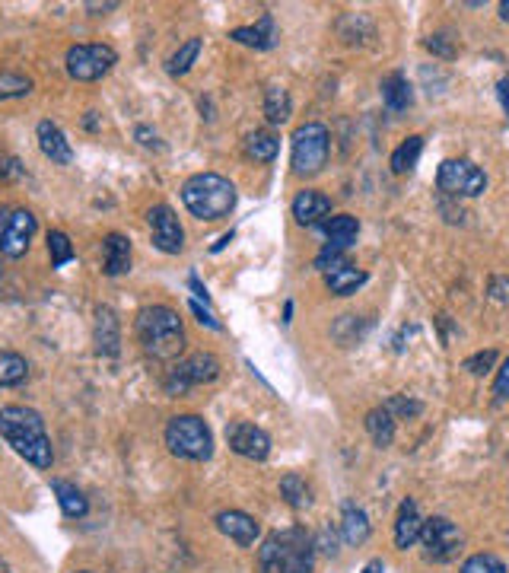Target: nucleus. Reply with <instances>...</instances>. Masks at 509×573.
Instances as JSON below:
<instances>
[{
	"label": "nucleus",
	"instance_id": "obj_1",
	"mask_svg": "<svg viewBox=\"0 0 509 573\" xmlns=\"http://www.w3.org/2000/svg\"><path fill=\"white\" fill-rule=\"evenodd\" d=\"M0 437L7 440V446H13L16 456H23L35 468H51V462H55V449H51L39 411L23 405L0 408Z\"/></svg>",
	"mask_w": 509,
	"mask_h": 573
},
{
	"label": "nucleus",
	"instance_id": "obj_2",
	"mask_svg": "<svg viewBox=\"0 0 509 573\" xmlns=\"http://www.w3.org/2000/svg\"><path fill=\"white\" fill-rule=\"evenodd\" d=\"M134 332H137L140 347H144V354L153 360H175L185 347V328H182L179 312L172 306L140 309Z\"/></svg>",
	"mask_w": 509,
	"mask_h": 573
},
{
	"label": "nucleus",
	"instance_id": "obj_3",
	"mask_svg": "<svg viewBox=\"0 0 509 573\" xmlns=\"http://www.w3.org/2000/svg\"><path fill=\"white\" fill-rule=\"evenodd\" d=\"M312 535L300 526L271 532L258 548L261 573H312Z\"/></svg>",
	"mask_w": 509,
	"mask_h": 573
},
{
	"label": "nucleus",
	"instance_id": "obj_4",
	"mask_svg": "<svg viewBox=\"0 0 509 573\" xmlns=\"http://www.w3.org/2000/svg\"><path fill=\"white\" fill-rule=\"evenodd\" d=\"M182 201L198 220H223L236 207V185L217 172H198L182 185Z\"/></svg>",
	"mask_w": 509,
	"mask_h": 573
},
{
	"label": "nucleus",
	"instance_id": "obj_5",
	"mask_svg": "<svg viewBox=\"0 0 509 573\" xmlns=\"http://www.w3.org/2000/svg\"><path fill=\"white\" fill-rule=\"evenodd\" d=\"M166 446L179 459L207 462L214 456V433H210V427L198 414H179V418L166 424Z\"/></svg>",
	"mask_w": 509,
	"mask_h": 573
},
{
	"label": "nucleus",
	"instance_id": "obj_6",
	"mask_svg": "<svg viewBox=\"0 0 509 573\" xmlns=\"http://www.w3.org/2000/svg\"><path fill=\"white\" fill-rule=\"evenodd\" d=\"M328 128L319 121L296 128L293 134V172L296 176H315L328 163Z\"/></svg>",
	"mask_w": 509,
	"mask_h": 573
},
{
	"label": "nucleus",
	"instance_id": "obj_7",
	"mask_svg": "<svg viewBox=\"0 0 509 573\" xmlns=\"http://www.w3.org/2000/svg\"><path fill=\"white\" fill-rule=\"evenodd\" d=\"M436 188L449 198H478L487 188V176L471 160H446L436 172Z\"/></svg>",
	"mask_w": 509,
	"mask_h": 573
},
{
	"label": "nucleus",
	"instance_id": "obj_8",
	"mask_svg": "<svg viewBox=\"0 0 509 573\" xmlns=\"http://www.w3.org/2000/svg\"><path fill=\"white\" fill-rule=\"evenodd\" d=\"M67 74L80 83H93L105 77L118 64V51L112 45H74L67 51Z\"/></svg>",
	"mask_w": 509,
	"mask_h": 573
},
{
	"label": "nucleus",
	"instance_id": "obj_9",
	"mask_svg": "<svg viewBox=\"0 0 509 573\" xmlns=\"http://www.w3.org/2000/svg\"><path fill=\"white\" fill-rule=\"evenodd\" d=\"M220 376V360L214 354H191L185 360H179L166 376V392L169 395H185L188 389L204 386V382H214Z\"/></svg>",
	"mask_w": 509,
	"mask_h": 573
},
{
	"label": "nucleus",
	"instance_id": "obj_10",
	"mask_svg": "<svg viewBox=\"0 0 509 573\" xmlns=\"http://www.w3.org/2000/svg\"><path fill=\"white\" fill-rule=\"evenodd\" d=\"M420 542H424V554L427 561H452L462 548V532L455 523H449L446 516H433L424 523V532H420Z\"/></svg>",
	"mask_w": 509,
	"mask_h": 573
},
{
	"label": "nucleus",
	"instance_id": "obj_11",
	"mask_svg": "<svg viewBox=\"0 0 509 573\" xmlns=\"http://www.w3.org/2000/svg\"><path fill=\"white\" fill-rule=\"evenodd\" d=\"M147 223L153 230V246L166 252V255H179L185 249V230L179 217H175V211L169 204H156L147 211Z\"/></svg>",
	"mask_w": 509,
	"mask_h": 573
},
{
	"label": "nucleus",
	"instance_id": "obj_12",
	"mask_svg": "<svg viewBox=\"0 0 509 573\" xmlns=\"http://www.w3.org/2000/svg\"><path fill=\"white\" fill-rule=\"evenodd\" d=\"M226 443L236 456L252 459V462H265L271 456V437L252 421H233L226 427Z\"/></svg>",
	"mask_w": 509,
	"mask_h": 573
},
{
	"label": "nucleus",
	"instance_id": "obj_13",
	"mask_svg": "<svg viewBox=\"0 0 509 573\" xmlns=\"http://www.w3.org/2000/svg\"><path fill=\"white\" fill-rule=\"evenodd\" d=\"M35 236V217L29 211H13L7 217L4 227V242H0V252L7 258H23L29 252V242Z\"/></svg>",
	"mask_w": 509,
	"mask_h": 573
},
{
	"label": "nucleus",
	"instance_id": "obj_14",
	"mask_svg": "<svg viewBox=\"0 0 509 573\" xmlns=\"http://www.w3.org/2000/svg\"><path fill=\"white\" fill-rule=\"evenodd\" d=\"M217 529L230 538V542H236L239 548H252L258 542L261 535V523L255 516L242 513V510H223L217 513Z\"/></svg>",
	"mask_w": 509,
	"mask_h": 573
},
{
	"label": "nucleus",
	"instance_id": "obj_15",
	"mask_svg": "<svg viewBox=\"0 0 509 573\" xmlns=\"http://www.w3.org/2000/svg\"><path fill=\"white\" fill-rule=\"evenodd\" d=\"M322 230H325V239H328L325 252H331V255H344V252L357 242L360 220H357V217H350V214H338V217H328V220L322 223Z\"/></svg>",
	"mask_w": 509,
	"mask_h": 573
},
{
	"label": "nucleus",
	"instance_id": "obj_16",
	"mask_svg": "<svg viewBox=\"0 0 509 573\" xmlns=\"http://www.w3.org/2000/svg\"><path fill=\"white\" fill-rule=\"evenodd\" d=\"M331 214V198L322 195V191H300V195L293 198V217L296 223H303V227H315V223H325Z\"/></svg>",
	"mask_w": 509,
	"mask_h": 573
},
{
	"label": "nucleus",
	"instance_id": "obj_17",
	"mask_svg": "<svg viewBox=\"0 0 509 573\" xmlns=\"http://www.w3.org/2000/svg\"><path fill=\"white\" fill-rule=\"evenodd\" d=\"M35 134H39V147H42V153L48 156L51 163L70 166V160H74V147H70V141H67L64 131L55 125V121H39Z\"/></svg>",
	"mask_w": 509,
	"mask_h": 573
},
{
	"label": "nucleus",
	"instance_id": "obj_18",
	"mask_svg": "<svg viewBox=\"0 0 509 573\" xmlns=\"http://www.w3.org/2000/svg\"><path fill=\"white\" fill-rule=\"evenodd\" d=\"M96 351L102 357H118L121 351V322L112 306L96 309Z\"/></svg>",
	"mask_w": 509,
	"mask_h": 573
},
{
	"label": "nucleus",
	"instance_id": "obj_19",
	"mask_svg": "<svg viewBox=\"0 0 509 573\" xmlns=\"http://www.w3.org/2000/svg\"><path fill=\"white\" fill-rule=\"evenodd\" d=\"M325 284L335 297H350V293H357V287L366 284V271H360L357 265H350L347 258H341V262H335L325 271Z\"/></svg>",
	"mask_w": 509,
	"mask_h": 573
},
{
	"label": "nucleus",
	"instance_id": "obj_20",
	"mask_svg": "<svg viewBox=\"0 0 509 573\" xmlns=\"http://www.w3.org/2000/svg\"><path fill=\"white\" fill-rule=\"evenodd\" d=\"M102 271L109 277H118L131 271V239L121 233H109L102 242Z\"/></svg>",
	"mask_w": 509,
	"mask_h": 573
},
{
	"label": "nucleus",
	"instance_id": "obj_21",
	"mask_svg": "<svg viewBox=\"0 0 509 573\" xmlns=\"http://www.w3.org/2000/svg\"><path fill=\"white\" fill-rule=\"evenodd\" d=\"M420 532H424V519H420V513H417V503L405 500L398 510V519H395V545L401 551H408L414 542H420Z\"/></svg>",
	"mask_w": 509,
	"mask_h": 573
},
{
	"label": "nucleus",
	"instance_id": "obj_22",
	"mask_svg": "<svg viewBox=\"0 0 509 573\" xmlns=\"http://www.w3.org/2000/svg\"><path fill=\"white\" fill-rule=\"evenodd\" d=\"M230 39L239 42V45H249V48H274V42H277V23H274V16H261L255 26L233 29Z\"/></svg>",
	"mask_w": 509,
	"mask_h": 573
},
{
	"label": "nucleus",
	"instance_id": "obj_23",
	"mask_svg": "<svg viewBox=\"0 0 509 573\" xmlns=\"http://www.w3.org/2000/svg\"><path fill=\"white\" fill-rule=\"evenodd\" d=\"M51 494L58 497L61 513H64L67 519H83L86 513H90V500L83 497V491L77 488V484L55 478V481H51Z\"/></svg>",
	"mask_w": 509,
	"mask_h": 573
},
{
	"label": "nucleus",
	"instance_id": "obj_24",
	"mask_svg": "<svg viewBox=\"0 0 509 573\" xmlns=\"http://www.w3.org/2000/svg\"><path fill=\"white\" fill-rule=\"evenodd\" d=\"M382 102L389 112H405L414 106V93H411V83L401 77V74H389L382 80Z\"/></svg>",
	"mask_w": 509,
	"mask_h": 573
},
{
	"label": "nucleus",
	"instance_id": "obj_25",
	"mask_svg": "<svg viewBox=\"0 0 509 573\" xmlns=\"http://www.w3.org/2000/svg\"><path fill=\"white\" fill-rule=\"evenodd\" d=\"M341 535L347 545H363L366 538H370V516H366L360 507H354V503H347L344 513H341Z\"/></svg>",
	"mask_w": 509,
	"mask_h": 573
},
{
	"label": "nucleus",
	"instance_id": "obj_26",
	"mask_svg": "<svg viewBox=\"0 0 509 573\" xmlns=\"http://www.w3.org/2000/svg\"><path fill=\"white\" fill-rule=\"evenodd\" d=\"M366 430H370V437L376 446H392L395 440V418L389 408H373L370 414H366Z\"/></svg>",
	"mask_w": 509,
	"mask_h": 573
},
{
	"label": "nucleus",
	"instance_id": "obj_27",
	"mask_svg": "<svg viewBox=\"0 0 509 573\" xmlns=\"http://www.w3.org/2000/svg\"><path fill=\"white\" fill-rule=\"evenodd\" d=\"M245 153H249L252 160H258V163H274L277 153H280L277 134H271V131H255V134H249V137H245Z\"/></svg>",
	"mask_w": 509,
	"mask_h": 573
},
{
	"label": "nucleus",
	"instance_id": "obj_28",
	"mask_svg": "<svg viewBox=\"0 0 509 573\" xmlns=\"http://www.w3.org/2000/svg\"><path fill=\"white\" fill-rule=\"evenodd\" d=\"M29 376V363L26 357L13 354V351H0V389H13L26 382Z\"/></svg>",
	"mask_w": 509,
	"mask_h": 573
},
{
	"label": "nucleus",
	"instance_id": "obj_29",
	"mask_svg": "<svg viewBox=\"0 0 509 573\" xmlns=\"http://www.w3.org/2000/svg\"><path fill=\"white\" fill-rule=\"evenodd\" d=\"M420 153H424V137L411 134L408 141L392 153V172H398V176L411 172V169L417 166V160H420Z\"/></svg>",
	"mask_w": 509,
	"mask_h": 573
},
{
	"label": "nucleus",
	"instance_id": "obj_30",
	"mask_svg": "<svg viewBox=\"0 0 509 573\" xmlns=\"http://www.w3.org/2000/svg\"><path fill=\"white\" fill-rule=\"evenodd\" d=\"M290 112H293V102H290L284 86H268V93H265V118L271 121V125H284V121L290 118Z\"/></svg>",
	"mask_w": 509,
	"mask_h": 573
},
{
	"label": "nucleus",
	"instance_id": "obj_31",
	"mask_svg": "<svg viewBox=\"0 0 509 573\" xmlns=\"http://www.w3.org/2000/svg\"><path fill=\"white\" fill-rule=\"evenodd\" d=\"M198 55H201V39H188L175 55L169 58V64H166V71L172 74V77H182V74H188L191 71V64L198 61Z\"/></svg>",
	"mask_w": 509,
	"mask_h": 573
},
{
	"label": "nucleus",
	"instance_id": "obj_32",
	"mask_svg": "<svg viewBox=\"0 0 509 573\" xmlns=\"http://www.w3.org/2000/svg\"><path fill=\"white\" fill-rule=\"evenodd\" d=\"M32 93V80L13 71H0V102L4 99H20Z\"/></svg>",
	"mask_w": 509,
	"mask_h": 573
},
{
	"label": "nucleus",
	"instance_id": "obj_33",
	"mask_svg": "<svg viewBox=\"0 0 509 573\" xmlns=\"http://www.w3.org/2000/svg\"><path fill=\"white\" fill-rule=\"evenodd\" d=\"M48 255H51V265L55 268H64L67 262H74V246H70L67 233H61V230L48 233Z\"/></svg>",
	"mask_w": 509,
	"mask_h": 573
},
{
	"label": "nucleus",
	"instance_id": "obj_34",
	"mask_svg": "<svg viewBox=\"0 0 509 573\" xmlns=\"http://www.w3.org/2000/svg\"><path fill=\"white\" fill-rule=\"evenodd\" d=\"M280 494H284V500L296 510L309 503V488H306V481L300 475H287L284 481H280Z\"/></svg>",
	"mask_w": 509,
	"mask_h": 573
},
{
	"label": "nucleus",
	"instance_id": "obj_35",
	"mask_svg": "<svg viewBox=\"0 0 509 573\" xmlns=\"http://www.w3.org/2000/svg\"><path fill=\"white\" fill-rule=\"evenodd\" d=\"M462 573H506V564L497 554H471L462 564Z\"/></svg>",
	"mask_w": 509,
	"mask_h": 573
},
{
	"label": "nucleus",
	"instance_id": "obj_36",
	"mask_svg": "<svg viewBox=\"0 0 509 573\" xmlns=\"http://www.w3.org/2000/svg\"><path fill=\"white\" fill-rule=\"evenodd\" d=\"M494 363H497V351H484V354L468 357V360H465V370L475 373V376H484L490 367H494Z\"/></svg>",
	"mask_w": 509,
	"mask_h": 573
},
{
	"label": "nucleus",
	"instance_id": "obj_37",
	"mask_svg": "<svg viewBox=\"0 0 509 573\" xmlns=\"http://www.w3.org/2000/svg\"><path fill=\"white\" fill-rule=\"evenodd\" d=\"M385 408L392 411V418L395 414H420V402H411V398H405V395H395Z\"/></svg>",
	"mask_w": 509,
	"mask_h": 573
},
{
	"label": "nucleus",
	"instance_id": "obj_38",
	"mask_svg": "<svg viewBox=\"0 0 509 573\" xmlns=\"http://www.w3.org/2000/svg\"><path fill=\"white\" fill-rule=\"evenodd\" d=\"M490 297L509 306V277H490Z\"/></svg>",
	"mask_w": 509,
	"mask_h": 573
},
{
	"label": "nucleus",
	"instance_id": "obj_39",
	"mask_svg": "<svg viewBox=\"0 0 509 573\" xmlns=\"http://www.w3.org/2000/svg\"><path fill=\"white\" fill-rule=\"evenodd\" d=\"M427 48L436 51V55H443V58H455V55H459V51H455V45L446 42V36H430V39H427Z\"/></svg>",
	"mask_w": 509,
	"mask_h": 573
},
{
	"label": "nucleus",
	"instance_id": "obj_40",
	"mask_svg": "<svg viewBox=\"0 0 509 573\" xmlns=\"http://www.w3.org/2000/svg\"><path fill=\"white\" fill-rule=\"evenodd\" d=\"M191 312H195V316H198V322H201V325H207V328H214V332H220V328H223V325H220V322H217L214 316H210V309H204V306H201L198 300H191Z\"/></svg>",
	"mask_w": 509,
	"mask_h": 573
},
{
	"label": "nucleus",
	"instance_id": "obj_41",
	"mask_svg": "<svg viewBox=\"0 0 509 573\" xmlns=\"http://www.w3.org/2000/svg\"><path fill=\"white\" fill-rule=\"evenodd\" d=\"M497 395L500 398H506V402H509V360L503 363V367H500V373H497Z\"/></svg>",
	"mask_w": 509,
	"mask_h": 573
},
{
	"label": "nucleus",
	"instance_id": "obj_42",
	"mask_svg": "<svg viewBox=\"0 0 509 573\" xmlns=\"http://www.w3.org/2000/svg\"><path fill=\"white\" fill-rule=\"evenodd\" d=\"M497 96H500V106H503V112H506V118H509V80H500V83H497Z\"/></svg>",
	"mask_w": 509,
	"mask_h": 573
},
{
	"label": "nucleus",
	"instance_id": "obj_43",
	"mask_svg": "<svg viewBox=\"0 0 509 573\" xmlns=\"http://www.w3.org/2000/svg\"><path fill=\"white\" fill-rule=\"evenodd\" d=\"M188 287H191V290H195V293H198V297H201L204 303H210V297H207V290L201 287V281H198V277H188Z\"/></svg>",
	"mask_w": 509,
	"mask_h": 573
},
{
	"label": "nucleus",
	"instance_id": "obj_44",
	"mask_svg": "<svg viewBox=\"0 0 509 573\" xmlns=\"http://www.w3.org/2000/svg\"><path fill=\"white\" fill-rule=\"evenodd\" d=\"M137 137H140V144H147V147H156V134H150L147 128H137Z\"/></svg>",
	"mask_w": 509,
	"mask_h": 573
},
{
	"label": "nucleus",
	"instance_id": "obj_45",
	"mask_svg": "<svg viewBox=\"0 0 509 573\" xmlns=\"http://www.w3.org/2000/svg\"><path fill=\"white\" fill-rule=\"evenodd\" d=\"M385 567H382V561H370V564H366L363 567V573H382Z\"/></svg>",
	"mask_w": 509,
	"mask_h": 573
},
{
	"label": "nucleus",
	"instance_id": "obj_46",
	"mask_svg": "<svg viewBox=\"0 0 509 573\" xmlns=\"http://www.w3.org/2000/svg\"><path fill=\"white\" fill-rule=\"evenodd\" d=\"M7 217H10V214H0V242H4V227H7Z\"/></svg>",
	"mask_w": 509,
	"mask_h": 573
},
{
	"label": "nucleus",
	"instance_id": "obj_47",
	"mask_svg": "<svg viewBox=\"0 0 509 573\" xmlns=\"http://www.w3.org/2000/svg\"><path fill=\"white\" fill-rule=\"evenodd\" d=\"M500 16H503V20H509V0H503V4H500Z\"/></svg>",
	"mask_w": 509,
	"mask_h": 573
},
{
	"label": "nucleus",
	"instance_id": "obj_48",
	"mask_svg": "<svg viewBox=\"0 0 509 573\" xmlns=\"http://www.w3.org/2000/svg\"><path fill=\"white\" fill-rule=\"evenodd\" d=\"M0 573H10V564L4 558H0Z\"/></svg>",
	"mask_w": 509,
	"mask_h": 573
},
{
	"label": "nucleus",
	"instance_id": "obj_49",
	"mask_svg": "<svg viewBox=\"0 0 509 573\" xmlns=\"http://www.w3.org/2000/svg\"><path fill=\"white\" fill-rule=\"evenodd\" d=\"M80 573H86V570H80Z\"/></svg>",
	"mask_w": 509,
	"mask_h": 573
}]
</instances>
